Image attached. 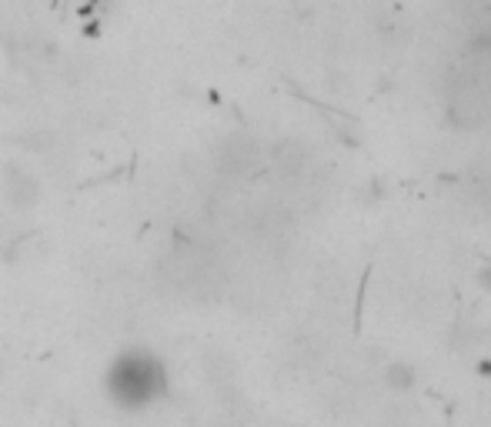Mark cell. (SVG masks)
Returning <instances> with one entry per match:
<instances>
[{
    "label": "cell",
    "mask_w": 491,
    "mask_h": 427,
    "mask_svg": "<svg viewBox=\"0 0 491 427\" xmlns=\"http://www.w3.org/2000/svg\"><path fill=\"white\" fill-rule=\"evenodd\" d=\"M164 387H168L164 368L151 354L117 357L111 377H107V391L121 408H144L164 394Z\"/></svg>",
    "instance_id": "1"
},
{
    "label": "cell",
    "mask_w": 491,
    "mask_h": 427,
    "mask_svg": "<svg viewBox=\"0 0 491 427\" xmlns=\"http://www.w3.org/2000/svg\"><path fill=\"white\" fill-rule=\"evenodd\" d=\"M381 381H385L391 394H408V391L418 387V368L408 364V361H388L381 368Z\"/></svg>",
    "instance_id": "2"
},
{
    "label": "cell",
    "mask_w": 491,
    "mask_h": 427,
    "mask_svg": "<svg viewBox=\"0 0 491 427\" xmlns=\"http://www.w3.org/2000/svg\"><path fill=\"white\" fill-rule=\"evenodd\" d=\"M475 284L485 291V294H491V264L488 268H478V274H475Z\"/></svg>",
    "instance_id": "3"
},
{
    "label": "cell",
    "mask_w": 491,
    "mask_h": 427,
    "mask_svg": "<svg viewBox=\"0 0 491 427\" xmlns=\"http://www.w3.org/2000/svg\"><path fill=\"white\" fill-rule=\"evenodd\" d=\"M478 374H481V377H491V361H478Z\"/></svg>",
    "instance_id": "4"
}]
</instances>
